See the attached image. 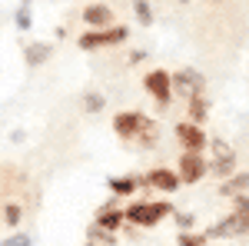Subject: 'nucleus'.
<instances>
[{"mask_svg": "<svg viewBox=\"0 0 249 246\" xmlns=\"http://www.w3.org/2000/svg\"><path fill=\"white\" fill-rule=\"evenodd\" d=\"M170 213H173L170 203H160V200H136V203H130V207L123 209V220H126L130 227L150 229V227H156V223H163Z\"/></svg>", "mask_w": 249, "mask_h": 246, "instance_id": "f257e3e1", "label": "nucleus"}, {"mask_svg": "<svg viewBox=\"0 0 249 246\" xmlns=\"http://www.w3.org/2000/svg\"><path fill=\"white\" fill-rule=\"evenodd\" d=\"M130 37V30L126 27H103V30H90V34H80L77 47L80 50H100V47H113V43H123V40Z\"/></svg>", "mask_w": 249, "mask_h": 246, "instance_id": "f03ea898", "label": "nucleus"}, {"mask_svg": "<svg viewBox=\"0 0 249 246\" xmlns=\"http://www.w3.org/2000/svg\"><path fill=\"white\" fill-rule=\"evenodd\" d=\"M146 127H153V120L143 116V114H136V110H123V114L113 116V133L123 136V140H136Z\"/></svg>", "mask_w": 249, "mask_h": 246, "instance_id": "7ed1b4c3", "label": "nucleus"}, {"mask_svg": "<svg viewBox=\"0 0 249 246\" xmlns=\"http://www.w3.org/2000/svg\"><path fill=\"white\" fill-rule=\"evenodd\" d=\"M170 87H173V94H179V96H199V94H206V76L203 74H196V70H179V74H170Z\"/></svg>", "mask_w": 249, "mask_h": 246, "instance_id": "20e7f679", "label": "nucleus"}, {"mask_svg": "<svg viewBox=\"0 0 249 246\" xmlns=\"http://www.w3.org/2000/svg\"><path fill=\"white\" fill-rule=\"evenodd\" d=\"M206 147L213 150L210 170L216 173V176H230V173H236V150H232L226 140H210Z\"/></svg>", "mask_w": 249, "mask_h": 246, "instance_id": "39448f33", "label": "nucleus"}, {"mask_svg": "<svg viewBox=\"0 0 249 246\" xmlns=\"http://www.w3.org/2000/svg\"><path fill=\"white\" fill-rule=\"evenodd\" d=\"M176 167H179V170H176L179 183H199V180L210 173V163L203 160V153H186L183 150V156H179Z\"/></svg>", "mask_w": 249, "mask_h": 246, "instance_id": "423d86ee", "label": "nucleus"}, {"mask_svg": "<svg viewBox=\"0 0 249 246\" xmlns=\"http://www.w3.org/2000/svg\"><path fill=\"white\" fill-rule=\"evenodd\" d=\"M173 133H176L179 147H183L186 153H203V150H206V143H210V136L199 130L196 123H186V120H179V123L173 127Z\"/></svg>", "mask_w": 249, "mask_h": 246, "instance_id": "0eeeda50", "label": "nucleus"}, {"mask_svg": "<svg viewBox=\"0 0 249 246\" xmlns=\"http://www.w3.org/2000/svg\"><path fill=\"white\" fill-rule=\"evenodd\" d=\"M143 87H146V94L153 96L160 107H166L173 100V87H170V74L166 70H150L143 76Z\"/></svg>", "mask_w": 249, "mask_h": 246, "instance_id": "6e6552de", "label": "nucleus"}, {"mask_svg": "<svg viewBox=\"0 0 249 246\" xmlns=\"http://www.w3.org/2000/svg\"><path fill=\"white\" fill-rule=\"evenodd\" d=\"M83 23L93 27V30L113 27V10H110L107 3H90V7H83Z\"/></svg>", "mask_w": 249, "mask_h": 246, "instance_id": "1a4fd4ad", "label": "nucleus"}, {"mask_svg": "<svg viewBox=\"0 0 249 246\" xmlns=\"http://www.w3.org/2000/svg\"><path fill=\"white\" fill-rule=\"evenodd\" d=\"M146 183L156 189H163V193H173V189H179V176L176 170H166V167H156L150 176H146Z\"/></svg>", "mask_w": 249, "mask_h": 246, "instance_id": "9d476101", "label": "nucleus"}, {"mask_svg": "<svg viewBox=\"0 0 249 246\" xmlns=\"http://www.w3.org/2000/svg\"><path fill=\"white\" fill-rule=\"evenodd\" d=\"M100 229H107V233H116V229L123 227L126 220H123V213L120 209H113V207H103V209H96V220H93Z\"/></svg>", "mask_w": 249, "mask_h": 246, "instance_id": "9b49d317", "label": "nucleus"}, {"mask_svg": "<svg viewBox=\"0 0 249 246\" xmlns=\"http://www.w3.org/2000/svg\"><path fill=\"white\" fill-rule=\"evenodd\" d=\"M50 54H53V47H50V43H40V40L23 47V60H27V67H40V63H47Z\"/></svg>", "mask_w": 249, "mask_h": 246, "instance_id": "f8f14e48", "label": "nucleus"}, {"mask_svg": "<svg viewBox=\"0 0 249 246\" xmlns=\"http://www.w3.org/2000/svg\"><path fill=\"white\" fill-rule=\"evenodd\" d=\"M107 187H110V193H113V196H130V193H136L140 180H136V176H113Z\"/></svg>", "mask_w": 249, "mask_h": 246, "instance_id": "ddd939ff", "label": "nucleus"}, {"mask_svg": "<svg viewBox=\"0 0 249 246\" xmlns=\"http://www.w3.org/2000/svg\"><path fill=\"white\" fill-rule=\"evenodd\" d=\"M206 240H219V236H236V213H230V216H223V223H216V227H210L206 233H203Z\"/></svg>", "mask_w": 249, "mask_h": 246, "instance_id": "4468645a", "label": "nucleus"}, {"mask_svg": "<svg viewBox=\"0 0 249 246\" xmlns=\"http://www.w3.org/2000/svg\"><path fill=\"white\" fill-rule=\"evenodd\" d=\"M206 116H210V103H206V96H203V94H199V96H190V123H196V127H199Z\"/></svg>", "mask_w": 249, "mask_h": 246, "instance_id": "2eb2a0df", "label": "nucleus"}, {"mask_svg": "<svg viewBox=\"0 0 249 246\" xmlns=\"http://www.w3.org/2000/svg\"><path fill=\"white\" fill-rule=\"evenodd\" d=\"M133 14H136V23L140 27H153V7H150V0H133Z\"/></svg>", "mask_w": 249, "mask_h": 246, "instance_id": "dca6fc26", "label": "nucleus"}, {"mask_svg": "<svg viewBox=\"0 0 249 246\" xmlns=\"http://www.w3.org/2000/svg\"><path fill=\"white\" fill-rule=\"evenodd\" d=\"M243 189H249V173H239V176H232L230 183H223V196H236V193H243Z\"/></svg>", "mask_w": 249, "mask_h": 246, "instance_id": "f3484780", "label": "nucleus"}, {"mask_svg": "<svg viewBox=\"0 0 249 246\" xmlns=\"http://www.w3.org/2000/svg\"><path fill=\"white\" fill-rule=\"evenodd\" d=\"M14 23H17V30H23V34L34 27V14H30V7H27V3H20V10L14 14Z\"/></svg>", "mask_w": 249, "mask_h": 246, "instance_id": "a211bd4d", "label": "nucleus"}, {"mask_svg": "<svg viewBox=\"0 0 249 246\" xmlns=\"http://www.w3.org/2000/svg\"><path fill=\"white\" fill-rule=\"evenodd\" d=\"M20 220H23V207L20 203H7L3 207V223L7 227H20Z\"/></svg>", "mask_w": 249, "mask_h": 246, "instance_id": "6ab92c4d", "label": "nucleus"}, {"mask_svg": "<svg viewBox=\"0 0 249 246\" xmlns=\"http://www.w3.org/2000/svg\"><path fill=\"white\" fill-rule=\"evenodd\" d=\"M90 243H103V246H116V233H107V229H100L93 223L90 227Z\"/></svg>", "mask_w": 249, "mask_h": 246, "instance_id": "aec40b11", "label": "nucleus"}, {"mask_svg": "<svg viewBox=\"0 0 249 246\" xmlns=\"http://www.w3.org/2000/svg\"><path fill=\"white\" fill-rule=\"evenodd\" d=\"M103 103H107V100H103V94H87V96H83L87 114H100V110H103Z\"/></svg>", "mask_w": 249, "mask_h": 246, "instance_id": "412c9836", "label": "nucleus"}, {"mask_svg": "<svg viewBox=\"0 0 249 246\" xmlns=\"http://www.w3.org/2000/svg\"><path fill=\"white\" fill-rule=\"evenodd\" d=\"M206 243V236L199 233V236H193V233H179V243L176 246H203Z\"/></svg>", "mask_w": 249, "mask_h": 246, "instance_id": "4be33fe9", "label": "nucleus"}, {"mask_svg": "<svg viewBox=\"0 0 249 246\" xmlns=\"http://www.w3.org/2000/svg\"><path fill=\"white\" fill-rule=\"evenodd\" d=\"M30 243H34V240H30L27 233H14V236H7L0 246H30Z\"/></svg>", "mask_w": 249, "mask_h": 246, "instance_id": "5701e85b", "label": "nucleus"}, {"mask_svg": "<svg viewBox=\"0 0 249 246\" xmlns=\"http://www.w3.org/2000/svg\"><path fill=\"white\" fill-rule=\"evenodd\" d=\"M193 223H196V216H193V213H176V227H179V233L193 229Z\"/></svg>", "mask_w": 249, "mask_h": 246, "instance_id": "b1692460", "label": "nucleus"}, {"mask_svg": "<svg viewBox=\"0 0 249 246\" xmlns=\"http://www.w3.org/2000/svg\"><path fill=\"white\" fill-rule=\"evenodd\" d=\"M232 200H236V209H239V213H249V196L246 193H236Z\"/></svg>", "mask_w": 249, "mask_h": 246, "instance_id": "393cba45", "label": "nucleus"}, {"mask_svg": "<svg viewBox=\"0 0 249 246\" xmlns=\"http://www.w3.org/2000/svg\"><path fill=\"white\" fill-rule=\"evenodd\" d=\"M143 60H146L143 50H133V54H130V63H143Z\"/></svg>", "mask_w": 249, "mask_h": 246, "instance_id": "a878e982", "label": "nucleus"}, {"mask_svg": "<svg viewBox=\"0 0 249 246\" xmlns=\"http://www.w3.org/2000/svg\"><path fill=\"white\" fill-rule=\"evenodd\" d=\"M179 3H190V0H179Z\"/></svg>", "mask_w": 249, "mask_h": 246, "instance_id": "bb28decb", "label": "nucleus"}, {"mask_svg": "<svg viewBox=\"0 0 249 246\" xmlns=\"http://www.w3.org/2000/svg\"><path fill=\"white\" fill-rule=\"evenodd\" d=\"M23 3H27V7H30V0H23Z\"/></svg>", "mask_w": 249, "mask_h": 246, "instance_id": "cd10ccee", "label": "nucleus"}]
</instances>
